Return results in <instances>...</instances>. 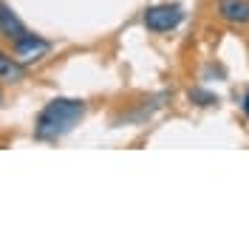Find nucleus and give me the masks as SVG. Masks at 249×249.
<instances>
[{
  "label": "nucleus",
  "mask_w": 249,
  "mask_h": 249,
  "mask_svg": "<svg viewBox=\"0 0 249 249\" xmlns=\"http://www.w3.org/2000/svg\"><path fill=\"white\" fill-rule=\"evenodd\" d=\"M85 116V102L82 99H51L46 108L40 110L34 122V139L37 142H57L65 133L74 130V124Z\"/></svg>",
  "instance_id": "nucleus-1"
},
{
  "label": "nucleus",
  "mask_w": 249,
  "mask_h": 249,
  "mask_svg": "<svg viewBox=\"0 0 249 249\" xmlns=\"http://www.w3.org/2000/svg\"><path fill=\"white\" fill-rule=\"evenodd\" d=\"M142 23H144V29L153 31V34H164V31H173L184 23V9L178 3H159V6L144 9Z\"/></svg>",
  "instance_id": "nucleus-2"
},
{
  "label": "nucleus",
  "mask_w": 249,
  "mask_h": 249,
  "mask_svg": "<svg viewBox=\"0 0 249 249\" xmlns=\"http://www.w3.org/2000/svg\"><path fill=\"white\" fill-rule=\"evenodd\" d=\"M12 51H15L17 60L26 65V62L43 60L48 51H51V43H48V40H43L40 34H31V31H26L20 40H15V43H12Z\"/></svg>",
  "instance_id": "nucleus-3"
},
{
  "label": "nucleus",
  "mask_w": 249,
  "mask_h": 249,
  "mask_svg": "<svg viewBox=\"0 0 249 249\" xmlns=\"http://www.w3.org/2000/svg\"><path fill=\"white\" fill-rule=\"evenodd\" d=\"M215 12L230 26H249V0H218Z\"/></svg>",
  "instance_id": "nucleus-4"
},
{
  "label": "nucleus",
  "mask_w": 249,
  "mask_h": 249,
  "mask_svg": "<svg viewBox=\"0 0 249 249\" xmlns=\"http://www.w3.org/2000/svg\"><path fill=\"white\" fill-rule=\"evenodd\" d=\"M26 31H29L26 29V23H23V20H20L6 3H0V34H3L9 43H15V40H20Z\"/></svg>",
  "instance_id": "nucleus-5"
},
{
  "label": "nucleus",
  "mask_w": 249,
  "mask_h": 249,
  "mask_svg": "<svg viewBox=\"0 0 249 249\" xmlns=\"http://www.w3.org/2000/svg\"><path fill=\"white\" fill-rule=\"evenodd\" d=\"M0 79L3 82H20L23 79V62L17 57H9L3 48H0Z\"/></svg>",
  "instance_id": "nucleus-6"
},
{
  "label": "nucleus",
  "mask_w": 249,
  "mask_h": 249,
  "mask_svg": "<svg viewBox=\"0 0 249 249\" xmlns=\"http://www.w3.org/2000/svg\"><path fill=\"white\" fill-rule=\"evenodd\" d=\"M187 96H190V102H196V105H201V108H207V105H218V96H215V93L201 91V88H193Z\"/></svg>",
  "instance_id": "nucleus-7"
},
{
  "label": "nucleus",
  "mask_w": 249,
  "mask_h": 249,
  "mask_svg": "<svg viewBox=\"0 0 249 249\" xmlns=\"http://www.w3.org/2000/svg\"><path fill=\"white\" fill-rule=\"evenodd\" d=\"M244 116L249 119V88H247V96H244Z\"/></svg>",
  "instance_id": "nucleus-8"
},
{
  "label": "nucleus",
  "mask_w": 249,
  "mask_h": 249,
  "mask_svg": "<svg viewBox=\"0 0 249 249\" xmlns=\"http://www.w3.org/2000/svg\"><path fill=\"white\" fill-rule=\"evenodd\" d=\"M0 102H3V91H0Z\"/></svg>",
  "instance_id": "nucleus-9"
}]
</instances>
